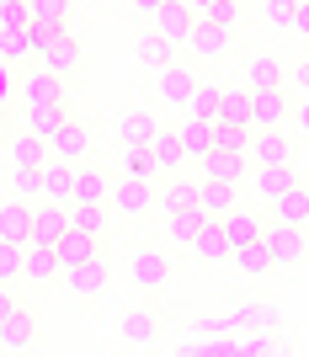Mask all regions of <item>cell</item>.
Wrapping results in <instances>:
<instances>
[{
    "label": "cell",
    "mask_w": 309,
    "mask_h": 357,
    "mask_svg": "<svg viewBox=\"0 0 309 357\" xmlns=\"http://www.w3.org/2000/svg\"><path fill=\"white\" fill-rule=\"evenodd\" d=\"M107 203H112L118 213H128V219H144V213L160 203V187H155L149 176H128V171H123V176L112 181V197H107Z\"/></svg>",
    "instance_id": "6da1fadb"
},
{
    "label": "cell",
    "mask_w": 309,
    "mask_h": 357,
    "mask_svg": "<svg viewBox=\"0 0 309 357\" xmlns=\"http://www.w3.org/2000/svg\"><path fill=\"white\" fill-rule=\"evenodd\" d=\"M22 102H27V107H64V102H70V80H64L59 70L38 64V70L22 75Z\"/></svg>",
    "instance_id": "7a4b0ae2"
},
{
    "label": "cell",
    "mask_w": 309,
    "mask_h": 357,
    "mask_svg": "<svg viewBox=\"0 0 309 357\" xmlns=\"http://www.w3.org/2000/svg\"><path fill=\"white\" fill-rule=\"evenodd\" d=\"M48 160H54V144H48V139L27 134V128L6 139V165H11V171H43Z\"/></svg>",
    "instance_id": "3957f363"
},
{
    "label": "cell",
    "mask_w": 309,
    "mask_h": 357,
    "mask_svg": "<svg viewBox=\"0 0 309 357\" xmlns=\"http://www.w3.org/2000/svg\"><path fill=\"white\" fill-rule=\"evenodd\" d=\"M266 245H272V261L278 267H299L309 251V235H304V224H266Z\"/></svg>",
    "instance_id": "277c9868"
},
{
    "label": "cell",
    "mask_w": 309,
    "mask_h": 357,
    "mask_svg": "<svg viewBox=\"0 0 309 357\" xmlns=\"http://www.w3.org/2000/svg\"><path fill=\"white\" fill-rule=\"evenodd\" d=\"M155 32L160 38H171V43H192V32H197V11H192L187 0H165L160 6V16H155Z\"/></svg>",
    "instance_id": "5b68a950"
},
{
    "label": "cell",
    "mask_w": 309,
    "mask_h": 357,
    "mask_svg": "<svg viewBox=\"0 0 309 357\" xmlns=\"http://www.w3.org/2000/svg\"><path fill=\"white\" fill-rule=\"evenodd\" d=\"M64 229H70V203L43 197V208H32V240H38V245H59Z\"/></svg>",
    "instance_id": "8992f818"
},
{
    "label": "cell",
    "mask_w": 309,
    "mask_h": 357,
    "mask_svg": "<svg viewBox=\"0 0 309 357\" xmlns=\"http://www.w3.org/2000/svg\"><path fill=\"white\" fill-rule=\"evenodd\" d=\"M288 118H294V91L288 86L256 91V128H282Z\"/></svg>",
    "instance_id": "52a82bcc"
},
{
    "label": "cell",
    "mask_w": 309,
    "mask_h": 357,
    "mask_svg": "<svg viewBox=\"0 0 309 357\" xmlns=\"http://www.w3.org/2000/svg\"><path fill=\"white\" fill-rule=\"evenodd\" d=\"M250 160L256 165H294V139L282 128H256L250 139Z\"/></svg>",
    "instance_id": "ba28073f"
},
{
    "label": "cell",
    "mask_w": 309,
    "mask_h": 357,
    "mask_svg": "<svg viewBox=\"0 0 309 357\" xmlns=\"http://www.w3.org/2000/svg\"><path fill=\"white\" fill-rule=\"evenodd\" d=\"M266 213L262 208H229L224 213V235H229V245H250V240H266Z\"/></svg>",
    "instance_id": "9c48e42d"
},
{
    "label": "cell",
    "mask_w": 309,
    "mask_h": 357,
    "mask_svg": "<svg viewBox=\"0 0 309 357\" xmlns=\"http://www.w3.org/2000/svg\"><path fill=\"white\" fill-rule=\"evenodd\" d=\"M133 283L144 288V294L165 288V283H171V256H165V251H149V245H144V251L133 256Z\"/></svg>",
    "instance_id": "30bf717a"
},
{
    "label": "cell",
    "mask_w": 309,
    "mask_h": 357,
    "mask_svg": "<svg viewBox=\"0 0 309 357\" xmlns=\"http://www.w3.org/2000/svg\"><path fill=\"white\" fill-rule=\"evenodd\" d=\"M0 240H11V245H32V208H27V203H16V192L0 203Z\"/></svg>",
    "instance_id": "8fae6325"
},
{
    "label": "cell",
    "mask_w": 309,
    "mask_h": 357,
    "mask_svg": "<svg viewBox=\"0 0 309 357\" xmlns=\"http://www.w3.org/2000/svg\"><path fill=\"white\" fill-rule=\"evenodd\" d=\"M27 342H32V314L16 310L11 298H6V304H0V347H6V352H22Z\"/></svg>",
    "instance_id": "7c38bea8"
},
{
    "label": "cell",
    "mask_w": 309,
    "mask_h": 357,
    "mask_svg": "<svg viewBox=\"0 0 309 357\" xmlns=\"http://www.w3.org/2000/svg\"><path fill=\"white\" fill-rule=\"evenodd\" d=\"M219 118H224V123H246V128H256V91H250L246 80H240V86H224Z\"/></svg>",
    "instance_id": "4fadbf2b"
},
{
    "label": "cell",
    "mask_w": 309,
    "mask_h": 357,
    "mask_svg": "<svg viewBox=\"0 0 309 357\" xmlns=\"http://www.w3.org/2000/svg\"><path fill=\"white\" fill-rule=\"evenodd\" d=\"M294 181H299L294 165H256V171H250V187H256V197H262V203L282 197L288 187H294Z\"/></svg>",
    "instance_id": "5bb4252c"
},
{
    "label": "cell",
    "mask_w": 309,
    "mask_h": 357,
    "mask_svg": "<svg viewBox=\"0 0 309 357\" xmlns=\"http://www.w3.org/2000/svg\"><path fill=\"white\" fill-rule=\"evenodd\" d=\"M75 171H80L75 160H59V155H54V160L43 165V197H54V203H75Z\"/></svg>",
    "instance_id": "9a60e30c"
},
{
    "label": "cell",
    "mask_w": 309,
    "mask_h": 357,
    "mask_svg": "<svg viewBox=\"0 0 309 357\" xmlns=\"http://www.w3.org/2000/svg\"><path fill=\"white\" fill-rule=\"evenodd\" d=\"M197 165H203V181H224V187H240L246 176V155H229V149H213Z\"/></svg>",
    "instance_id": "2e32d148"
},
{
    "label": "cell",
    "mask_w": 309,
    "mask_h": 357,
    "mask_svg": "<svg viewBox=\"0 0 309 357\" xmlns=\"http://www.w3.org/2000/svg\"><path fill=\"white\" fill-rule=\"evenodd\" d=\"M229 38H235V27L197 22V32H192V54H197V59H224V54H229Z\"/></svg>",
    "instance_id": "e0dca14e"
},
{
    "label": "cell",
    "mask_w": 309,
    "mask_h": 357,
    "mask_svg": "<svg viewBox=\"0 0 309 357\" xmlns=\"http://www.w3.org/2000/svg\"><path fill=\"white\" fill-rule=\"evenodd\" d=\"M176 139H181V149H187V160L213 155V118H187V123H176Z\"/></svg>",
    "instance_id": "ac0fdd59"
},
{
    "label": "cell",
    "mask_w": 309,
    "mask_h": 357,
    "mask_svg": "<svg viewBox=\"0 0 309 357\" xmlns=\"http://www.w3.org/2000/svg\"><path fill=\"white\" fill-rule=\"evenodd\" d=\"M70 118H75V112H70V102H64V107H27V123H22V128L54 144V139H59V128H64Z\"/></svg>",
    "instance_id": "d6986e66"
},
{
    "label": "cell",
    "mask_w": 309,
    "mask_h": 357,
    "mask_svg": "<svg viewBox=\"0 0 309 357\" xmlns=\"http://www.w3.org/2000/svg\"><path fill=\"white\" fill-rule=\"evenodd\" d=\"M54 251H59L64 272H70V267H80V261H91V256L102 251V240H96V235H86V229H75V224H70V229H64V240L54 245Z\"/></svg>",
    "instance_id": "ffe728a7"
},
{
    "label": "cell",
    "mask_w": 309,
    "mask_h": 357,
    "mask_svg": "<svg viewBox=\"0 0 309 357\" xmlns=\"http://www.w3.org/2000/svg\"><path fill=\"white\" fill-rule=\"evenodd\" d=\"M235 251L229 235H224V219H208L197 235H192V256H203V261H224V256Z\"/></svg>",
    "instance_id": "44dd1931"
},
{
    "label": "cell",
    "mask_w": 309,
    "mask_h": 357,
    "mask_svg": "<svg viewBox=\"0 0 309 357\" xmlns=\"http://www.w3.org/2000/svg\"><path fill=\"white\" fill-rule=\"evenodd\" d=\"M43 64H48V70H59L64 80H70V75L80 70V38H70V27H64L59 38L43 48Z\"/></svg>",
    "instance_id": "7402d4cb"
},
{
    "label": "cell",
    "mask_w": 309,
    "mask_h": 357,
    "mask_svg": "<svg viewBox=\"0 0 309 357\" xmlns=\"http://www.w3.org/2000/svg\"><path fill=\"white\" fill-rule=\"evenodd\" d=\"M54 155H59V160H75V165H80V160L91 155V128H86L80 118H70V123L59 128V139H54Z\"/></svg>",
    "instance_id": "603a6c76"
},
{
    "label": "cell",
    "mask_w": 309,
    "mask_h": 357,
    "mask_svg": "<svg viewBox=\"0 0 309 357\" xmlns=\"http://www.w3.org/2000/svg\"><path fill=\"white\" fill-rule=\"evenodd\" d=\"M266 208H272V219L278 224H309V187H288V192L282 197H272V203H266Z\"/></svg>",
    "instance_id": "cb8c5ba5"
},
{
    "label": "cell",
    "mask_w": 309,
    "mask_h": 357,
    "mask_svg": "<svg viewBox=\"0 0 309 357\" xmlns=\"http://www.w3.org/2000/svg\"><path fill=\"white\" fill-rule=\"evenodd\" d=\"M160 213H181V208H203L197 203V181H187V176H176L171 171V181L160 187V203H155Z\"/></svg>",
    "instance_id": "d4e9b609"
},
{
    "label": "cell",
    "mask_w": 309,
    "mask_h": 357,
    "mask_svg": "<svg viewBox=\"0 0 309 357\" xmlns=\"http://www.w3.org/2000/svg\"><path fill=\"white\" fill-rule=\"evenodd\" d=\"M229 261H235V267L246 272V278H266V272L278 267V261H272V245H266V240H250V245H235V251H229Z\"/></svg>",
    "instance_id": "484cf974"
},
{
    "label": "cell",
    "mask_w": 309,
    "mask_h": 357,
    "mask_svg": "<svg viewBox=\"0 0 309 357\" xmlns=\"http://www.w3.org/2000/svg\"><path fill=\"white\" fill-rule=\"evenodd\" d=\"M155 128H160V123L149 118L144 107H123V112H118V139H123V144H149Z\"/></svg>",
    "instance_id": "4316f807"
},
{
    "label": "cell",
    "mask_w": 309,
    "mask_h": 357,
    "mask_svg": "<svg viewBox=\"0 0 309 357\" xmlns=\"http://www.w3.org/2000/svg\"><path fill=\"white\" fill-rule=\"evenodd\" d=\"M59 267H64L59 251H54V245H38V240H32L27 256H22V278H32V283H48V278H54Z\"/></svg>",
    "instance_id": "83f0119b"
},
{
    "label": "cell",
    "mask_w": 309,
    "mask_h": 357,
    "mask_svg": "<svg viewBox=\"0 0 309 357\" xmlns=\"http://www.w3.org/2000/svg\"><path fill=\"white\" fill-rule=\"evenodd\" d=\"M149 155L160 160V171H165V176H171V171H181V165H187V149H181L176 128H155V139H149Z\"/></svg>",
    "instance_id": "f1b7e54d"
},
{
    "label": "cell",
    "mask_w": 309,
    "mask_h": 357,
    "mask_svg": "<svg viewBox=\"0 0 309 357\" xmlns=\"http://www.w3.org/2000/svg\"><path fill=\"white\" fill-rule=\"evenodd\" d=\"M155 80H160V102H165V107H187L192 86H197V80H192V75L181 70V64H165V70L155 75Z\"/></svg>",
    "instance_id": "f546056e"
},
{
    "label": "cell",
    "mask_w": 309,
    "mask_h": 357,
    "mask_svg": "<svg viewBox=\"0 0 309 357\" xmlns=\"http://www.w3.org/2000/svg\"><path fill=\"white\" fill-rule=\"evenodd\" d=\"M250 139H256V128L213 118V149H229V155H246V160H250Z\"/></svg>",
    "instance_id": "4dcf8cb0"
},
{
    "label": "cell",
    "mask_w": 309,
    "mask_h": 357,
    "mask_svg": "<svg viewBox=\"0 0 309 357\" xmlns=\"http://www.w3.org/2000/svg\"><path fill=\"white\" fill-rule=\"evenodd\" d=\"M246 86H250V91L288 86V80H282V64H278V54H250V64H246Z\"/></svg>",
    "instance_id": "1f68e13d"
},
{
    "label": "cell",
    "mask_w": 309,
    "mask_h": 357,
    "mask_svg": "<svg viewBox=\"0 0 309 357\" xmlns=\"http://www.w3.org/2000/svg\"><path fill=\"white\" fill-rule=\"evenodd\" d=\"M102 197H112V181L96 165L80 160V171H75V203H102Z\"/></svg>",
    "instance_id": "d6a6232c"
},
{
    "label": "cell",
    "mask_w": 309,
    "mask_h": 357,
    "mask_svg": "<svg viewBox=\"0 0 309 357\" xmlns=\"http://www.w3.org/2000/svg\"><path fill=\"white\" fill-rule=\"evenodd\" d=\"M219 102H224V86H213V80H197L181 112H187V118H219Z\"/></svg>",
    "instance_id": "836d02e7"
},
{
    "label": "cell",
    "mask_w": 309,
    "mask_h": 357,
    "mask_svg": "<svg viewBox=\"0 0 309 357\" xmlns=\"http://www.w3.org/2000/svg\"><path fill=\"white\" fill-rule=\"evenodd\" d=\"M133 54H139V64H144V70H155V75H160L165 64H176V59H171V54H176V43H171V38H160V32L139 38V48H133Z\"/></svg>",
    "instance_id": "e575fe53"
},
{
    "label": "cell",
    "mask_w": 309,
    "mask_h": 357,
    "mask_svg": "<svg viewBox=\"0 0 309 357\" xmlns=\"http://www.w3.org/2000/svg\"><path fill=\"white\" fill-rule=\"evenodd\" d=\"M102 283H107V251H96L91 261L70 267V288H75V294H96Z\"/></svg>",
    "instance_id": "d590c367"
},
{
    "label": "cell",
    "mask_w": 309,
    "mask_h": 357,
    "mask_svg": "<svg viewBox=\"0 0 309 357\" xmlns=\"http://www.w3.org/2000/svg\"><path fill=\"white\" fill-rule=\"evenodd\" d=\"M197 203H203L208 219H224V213L235 208V187H224V181H197Z\"/></svg>",
    "instance_id": "8d00e7d4"
},
{
    "label": "cell",
    "mask_w": 309,
    "mask_h": 357,
    "mask_svg": "<svg viewBox=\"0 0 309 357\" xmlns=\"http://www.w3.org/2000/svg\"><path fill=\"white\" fill-rule=\"evenodd\" d=\"M155 331H160L155 310H128V314H123V342H133V347H149V342H155Z\"/></svg>",
    "instance_id": "74e56055"
},
{
    "label": "cell",
    "mask_w": 309,
    "mask_h": 357,
    "mask_svg": "<svg viewBox=\"0 0 309 357\" xmlns=\"http://www.w3.org/2000/svg\"><path fill=\"white\" fill-rule=\"evenodd\" d=\"M70 224H75V229H86V235H96V240H107V213H102V203H70Z\"/></svg>",
    "instance_id": "f35d334b"
},
{
    "label": "cell",
    "mask_w": 309,
    "mask_h": 357,
    "mask_svg": "<svg viewBox=\"0 0 309 357\" xmlns=\"http://www.w3.org/2000/svg\"><path fill=\"white\" fill-rule=\"evenodd\" d=\"M171 219V240H181V245H192V235L208 224V213L203 208H181V213H165Z\"/></svg>",
    "instance_id": "ab89813d"
},
{
    "label": "cell",
    "mask_w": 309,
    "mask_h": 357,
    "mask_svg": "<svg viewBox=\"0 0 309 357\" xmlns=\"http://www.w3.org/2000/svg\"><path fill=\"white\" fill-rule=\"evenodd\" d=\"M32 27V0H0V32H27Z\"/></svg>",
    "instance_id": "60d3db41"
},
{
    "label": "cell",
    "mask_w": 309,
    "mask_h": 357,
    "mask_svg": "<svg viewBox=\"0 0 309 357\" xmlns=\"http://www.w3.org/2000/svg\"><path fill=\"white\" fill-rule=\"evenodd\" d=\"M75 0H32V22H48V27H70Z\"/></svg>",
    "instance_id": "b9f144b4"
},
{
    "label": "cell",
    "mask_w": 309,
    "mask_h": 357,
    "mask_svg": "<svg viewBox=\"0 0 309 357\" xmlns=\"http://www.w3.org/2000/svg\"><path fill=\"white\" fill-rule=\"evenodd\" d=\"M27 54H38V43H32V27H27V32H0V59H6V64L27 59Z\"/></svg>",
    "instance_id": "7bdbcfd3"
},
{
    "label": "cell",
    "mask_w": 309,
    "mask_h": 357,
    "mask_svg": "<svg viewBox=\"0 0 309 357\" xmlns=\"http://www.w3.org/2000/svg\"><path fill=\"white\" fill-rule=\"evenodd\" d=\"M123 171H128V176H160V160H155V155H149V144H128V160H123Z\"/></svg>",
    "instance_id": "ee69618b"
},
{
    "label": "cell",
    "mask_w": 309,
    "mask_h": 357,
    "mask_svg": "<svg viewBox=\"0 0 309 357\" xmlns=\"http://www.w3.org/2000/svg\"><path fill=\"white\" fill-rule=\"evenodd\" d=\"M197 22H219V27H235V22H240V0H213L208 11H197Z\"/></svg>",
    "instance_id": "f6af8a7d"
},
{
    "label": "cell",
    "mask_w": 309,
    "mask_h": 357,
    "mask_svg": "<svg viewBox=\"0 0 309 357\" xmlns=\"http://www.w3.org/2000/svg\"><path fill=\"white\" fill-rule=\"evenodd\" d=\"M294 11H299V0H266V22L272 27H294Z\"/></svg>",
    "instance_id": "bcb514c9"
},
{
    "label": "cell",
    "mask_w": 309,
    "mask_h": 357,
    "mask_svg": "<svg viewBox=\"0 0 309 357\" xmlns=\"http://www.w3.org/2000/svg\"><path fill=\"white\" fill-rule=\"evenodd\" d=\"M288 123H294L299 134L309 139V96H294V118H288Z\"/></svg>",
    "instance_id": "7dc6e473"
},
{
    "label": "cell",
    "mask_w": 309,
    "mask_h": 357,
    "mask_svg": "<svg viewBox=\"0 0 309 357\" xmlns=\"http://www.w3.org/2000/svg\"><path fill=\"white\" fill-rule=\"evenodd\" d=\"M160 6H165V0H128V11L144 16V22H155V16H160Z\"/></svg>",
    "instance_id": "c3c4849f"
},
{
    "label": "cell",
    "mask_w": 309,
    "mask_h": 357,
    "mask_svg": "<svg viewBox=\"0 0 309 357\" xmlns=\"http://www.w3.org/2000/svg\"><path fill=\"white\" fill-rule=\"evenodd\" d=\"M288 91H294V96H309V64H299V70L288 75Z\"/></svg>",
    "instance_id": "681fc988"
},
{
    "label": "cell",
    "mask_w": 309,
    "mask_h": 357,
    "mask_svg": "<svg viewBox=\"0 0 309 357\" xmlns=\"http://www.w3.org/2000/svg\"><path fill=\"white\" fill-rule=\"evenodd\" d=\"M294 32H299V38H309V0H299V11H294Z\"/></svg>",
    "instance_id": "f907efd6"
},
{
    "label": "cell",
    "mask_w": 309,
    "mask_h": 357,
    "mask_svg": "<svg viewBox=\"0 0 309 357\" xmlns=\"http://www.w3.org/2000/svg\"><path fill=\"white\" fill-rule=\"evenodd\" d=\"M187 6H192V11H208V6H213V0H187Z\"/></svg>",
    "instance_id": "816d5d0a"
}]
</instances>
